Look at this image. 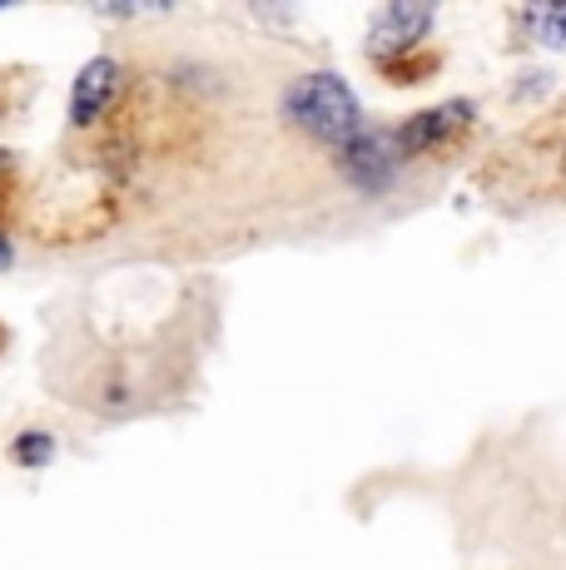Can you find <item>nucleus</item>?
Returning <instances> with one entry per match:
<instances>
[{
    "label": "nucleus",
    "mask_w": 566,
    "mask_h": 570,
    "mask_svg": "<svg viewBox=\"0 0 566 570\" xmlns=\"http://www.w3.org/2000/svg\"><path fill=\"white\" fill-rule=\"evenodd\" d=\"M283 119H289L293 129H303L309 139L333 145V149H348L368 129L358 95L348 90V80L333 70L299 75V80L283 90Z\"/></svg>",
    "instance_id": "1"
},
{
    "label": "nucleus",
    "mask_w": 566,
    "mask_h": 570,
    "mask_svg": "<svg viewBox=\"0 0 566 570\" xmlns=\"http://www.w3.org/2000/svg\"><path fill=\"white\" fill-rule=\"evenodd\" d=\"M402 159L408 155H402V145H398V129H363L353 145L339 149V174L353 189L378 194L398 179Z\"/></svg>",
    "instance_id": "2"
},
{
    "label": "nucleus",
    "mask_w": 566,
    "mask_h": 570,
    "mask_svg": "<svg viewBox=\"0 0 566 570\" xmlns=\"http://www.w3.org/2000/svg\"><path fill=\"white\" fill-rule=\"evenodd\" d=\"M472 115H477L472 100H448V105H432V109H422V115L402 119L398 125L402 155L418 159V155H428V149H442L448 139H457L467 125H472Z\"/></svg>",
    "instance_id": "3"
},
{
    "label": "nucleus",
    "mask_w": 566,
    "mask_h": 570,
    "mask_svg": "<svg viewBox=\"0 0 566 570\" xmlns=\"http://www.w3.org/2000/svg\"><path fill=\"white\" fill-rule=\"evenodd\" d=\"M432 30V6H383L368 26V55L373 60H398V55L418 50V40H428Z\"/></svg>",
    "instance_id": "4"
},
{
    "label": "nucleus",
    "mask_w": 566,
    "mask_h": 570,
    "mask_svg": "<svg viewBox=\"0 0 566 570\" xmlns=\"http://www.w3.org/2000/svg\"><path fill=\"white\" fill-rule=\"evenodd\" d=\"M115 95H119V60L95 55V60H85L80 75L70 80V119L80 129H90L95 119L115 105Z\"/></svg>",
    "instance_id": "5"
},
{
    "label": "nucleus",
    "mask_w": 566,
    "mask_h": 570,
    "mask_svg": "<svg viewBox=\"0 0 566 570\" xmlns=\"http://www.w3.org/2000/svg\"><path fill=\"white\" fill-rule=\"evenodd\" d=\"M521 26L531 30V40L547 50H566V6H531L521 16Z\"/></svg>",
    "instance_id": "6"
},
{
    "label": "nucleus",
    "mask_w": 566,
    "mask_h": 570,
    "mask_svg": "<svg viewBox=\"0 0 566 570\" xmlns=\"http://www.w3.org/2000/svg\"><path fill=\"white\" fill-rule=\"evenodd\" d=\"M50 452H56V446H50L46 432H26V436L16 442V462H26V466H46Z\"/></svg>",
    "instance_id": "7"
},
{
    "label": "nucleus",
    "mask_w": 566,
    "mask_h": 570,
    "mask_svg": "<svg viewBox=\"0 0 566 570\" xmlns=\"http://www.w3.org/2000/svg\"><path fill=\"white\" fill-rule=\"evenodd\" d=\"M6 268H10V238L0 234V273H6Z\"/></svg>",
    "instance_id": "8"
},
{
    "label": "nucleus",
    "mask_w": 566,
    "mask_h": 570,
    "mask_svg": "<svg viewBox=\"0 0 566 570\" xmlns=\"http://www.w3.org/2000/svg\"><path fill=\"white\" fill-rule=\"evenodd\" d=\"M0 164H6V149H0Z\"/></svg>",
    "instance_id": "9"
}]
</instances>
